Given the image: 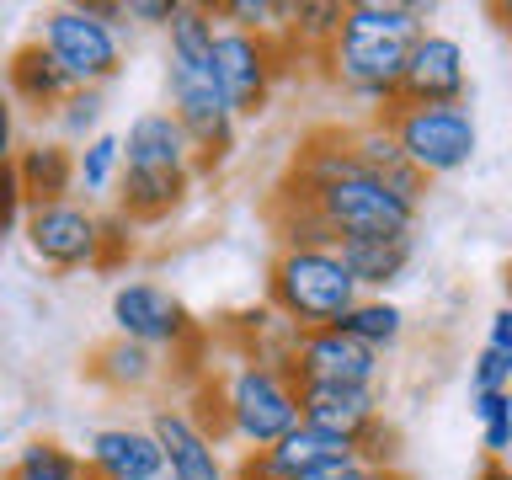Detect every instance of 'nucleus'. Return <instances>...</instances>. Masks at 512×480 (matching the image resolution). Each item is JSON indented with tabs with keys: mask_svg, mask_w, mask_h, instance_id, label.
<instances>
[{
	"mask_svg": "<svg viewBox=\"0 0 512 480\" xmlns=\"http://www.w3.org/2000/svg\"><path fill=\"white\" fill-rule=\"evenodd\" d=\"M379 352L363 347L358 336H347L342 326L326 331H294L288 336V374L294 384H379Z\"/></svg>",
	"mask_w": 512,
	"mask_h": 480,
	"instance_id": "nucleus-10",
	"label": "nucleus"
},
{
	"mask_svg": "<svg viewBox=\"0 0 512 480\" xmlns=\"http://www.w3.org/2000/svg\"><path fill=\"white\" fill-rule=\"evenodd\" d=\"M235 480H272L267 464H262V454H246V459H240V464H235Z\"/></svg>",
	"mask_w": 512,
	"mask_h": 480,
	"instance_id": "nucleus-39",
	"label": "nucleus"
},
{
	"mask_svg": "<svg viewBox=\"0 0 512 480\" xmlns=\"http://www.w3.org/2000/svg\"><path fill=\"white\" fill-rule=\"evenodd\" d=\"M320 480H406L400 470H384V464H347V470H331Z\"/></svg>",
	"mask_w": 512,
	"mask_h": 480,
	"instance_id": "nucleus-38",
	"label": "nucleus"
},
{
	"mask_svg": "<svg viewBox=\"0 0 512 480\" xmlns=\"http://www.w3.org/2000/svg\"><path fill=\"white\" fill-rule=\"evenodd\" d=\"M470 411L480 422V448L486 459H512V390L502 395H470Z\"/></svg>",
	"mask_w": 512,
	"mask_h": 480,
	"instance_id": "nucleus-28",
	"label": "nucleus"
},
{
	"mask_svg": "<svg viewBox=\"0 0 512 480\" xmlns=\"http://www.w3.org/2000/svg\"><path fill=\"white\" fill-rule=\"evenodd\" d=\"M342 16H347V6H336V0H299L294 16H288L283 43H299V48H310V54L326 59L336 32H342Z\"/></svg>",
	"mask_w": 512,
	"mask_h": 480,
	"instance_id": "nucleus-26",
	"label": "nucleus"
},
{
	"mask_svg": "<svg viewBox=\"0 0 512 480\" xmlns=\"http://www.w3.org/2000/svg\"><path fill=\"white\" fill-rule=\"evenodd\" d=\"M224 400V438L246 443V454H267L278 438H288L299 416V384L283 358H246L219 384Z\"/></svg>",
	"mask_w": 512,
	"mask_h": 480,
	"instance_id": "nucleus-4",
	"label": "nucleus"
},
{
	"mask_svg": "<svg viewBox=\"0 0 512 480\" xmlns=\"http://www.w3.org/2000/svg\"><path fill=\"white\" fill-rule=\"evenodd\" d=\"M112 326L118 336L139 347H187L192 342V315L182 310V299L160 283H123L112 294Z\"/></svg>",
	"mask_w": 512,
	"mask_h": 480,
	"instance_id": "nucleus-11",
	"label": "nucleus"
},
{
	"mask_svg": "<svg viewBox=\"0 0 512 480\" xmlns=\"http://www.w3.org/2000/svg\"><path fill=\"white\" fill-rule=\"evenodd\" d=\"M384 118H390L406 160L427 176V182H432V176L464 171V166H470V155H475V144H480L470 102H459V107H406V102H400L395 112H384Z\"/></svg>",
	"mask_w": 512,
	"mask_h": 480,
	"instance_id": "nucleus-6",
	"label": "nucleus"
},
{
	"mask_svg": "<svg viewBox=\"0 0 512 480\" xmlns=\"http://www.w3.org/2000/svg\"><path fill=\"white\" fill-rule=\"evenodd\" d=\"M299 416L320 432L363 443L384 416H379V390L368 384H299Z\"/></svg>",
	"mask_w": 512,
	"mask_h": 480,
	"instance_id": "nucleus-14",
	"label": "nucleus"
},
{
	"mask_svg": "<svg viewBox=\"0 0 512 480\" xmlns=\"http://www.w3.org/2000/svg\"><path fill=\"white\" fill-rule=\"evenodd\" d=\"M182 0H128V22H150V27H171Z\"/></svg>",
	"mask_w": 512,
	"mask_h": 480,
	"instance_id": "nucleus-35",
	"label": "nucleus"
},
{
	"mask_svg": "<svg viewBox=\"0 0 512 480\" xmlns=\"http://www.w3.org/2000/svg\"><path fill=\"white\" fill-rule=\"evenodd\" d=\"M411 251H416L411 235H363V240H342V246H336L342 267L352 272V283H358L363 294H384L390 283L406 278Z\"/></svg>",
	"mask_w": 512,
	"mask_h": 480,
	"instance_id": "nucleus-21",
	"label": "nucleus"
},
{
	"mask_svg": "<svg viewBox=\"0 0 512 480\" xmlns=\"http://www.w3.org/2000/svg\"><path fill=\"white\" fill-rule=\"evenodd\" d=\"M86 470L102 480H166V454L150 427H102L86 443Z\"/></svg>",
	"mask_w": 512,
	"mask_h": 480,
	"instance_id": "nucleus-17",
	"label": "nucleus"
},
{
	"mask_svg": "<svg viewBox=\"0 0 512 480\" xmlns=\"http://www.w3.org/2000/svg\"><path fill=\"white\" fill-rule=\"evenodd\" d=\"M491 16H496V27H502V32H512V0H496Z\"/></svg>",
	"mask_w": 512,
	"mask_h": 480,
	"instance_id": "nucleus-41",
	"label": "nucleus"
},
{
	"mask_svg": "<svg viewBox=\"0 0 512 480\" xmlns=\"http://www.w3.org/2000/svg\"><path fill=\"white\" fill-rule=\"evenodd\" d=\"M214 16H219L224 27L262 32V38H283V32H288V16H294V6H278V0H219Z\"/></svg>",
	"mask_w": 512,
	"mask_h": 480,
	"instance_id": "nucleus-29",
	"label": "nucleus"
},
{
	"mask_svg": "<svg viewBox=\"0 0 512 480\" xmlns=\"http://www.w3.org/2000/svg\"><path fill=\"white\" fill-rule=\"evenodd\" d=\"M352 171H358V160H352V134L347 128H320V134H310L299 144L294 171H288L278 203H315L320 192L347 182Z\"/></svg>",
	"mask_w": 512,
	"mask_h": 480,
	"instance_id": "nucleus-16",
	"label": "nucleus"
},
{
	"mask_svg": "<svg viewBox=\"0 0 512 480\" xmlns=\"http://www.w3.org/2000/svg\"><path fill=\"white\" fill-rule=\"evenodd\" d=\"M16 176H22V192H27V208H43V203H70V192L80 182V166L64 144H27L16 155Z\"/></svg>",
	"mask_w": 512,
	"mask_h": 480,
	"instance_id": "nucleus-22",
	"label": "nucleus"
},
{
	"mask_svg": "<svg viewBox=\"0 0 512 480\" xmlns=\"http://www.w3.org/2000/svg\"><path fill=\"white\" fill-rule=\"evenodd\" d=\"M283 54H288L283 38H262V32H240V27L219 22L214 59H219V80H224L235 118H262L267 112L272 80L283 75Z\"/></svg>",
	"mask_w": 512,
	"mask_h": 480,
	"instance_id": "nucleus-8",
	"label": "nucleus"
},
{
	"mask_svg": "<svg viewBox=\"0 0 512 480\" xmlns=\"http://www.w3.org/2000/svg\"><path fill=\"white\" fill-rule=\"evenodd\" d=\"M16 219H27V192H22V176H16V160L0 166V230H16Z\"/></svg>",
	"mask_w": 512,
	"mask_h": 480,
	"instance_id": "nucleus-33",
	"label": "nucleus"
},
{
	"mask_svg": "<svg viewBox=\"0 0 512 480\" xmlns=\"http://www.w3.org/2000/svg\"><path fill=\"white\" fill-rule=\"evenodd\" d=\"M75 166H80V192H86V198L107 192L123 176V139L118 134H96L86 150L75 155Z\"/></svg>",
	"mask_w": 512,
	"mask_h": 480,
	"instance_id": "nucleus-30",
	"label": "nucleus"
},
{
	"mask_svg": "<svg viewBox=\"0 0 512 480\" xmlns=\"http://www.w3.org/2000/svg\"><path fill=\"white\" fill-rule=\"evenodd\" d=\"M470 96V75H464V43L448 32H427L411 48L406 80H400V102L406 107H459Z\"/></svg>",
	"mask_w": 512,
	"mask_h": 480,
	"instance_id": "nucleus-12",
	"label": "nucleus"
},
{
	"mask_svg": "<svg viewBox=\"0 0 512 480\" xmlns=\"http://www.w3.org/2000/svg\"><path fill=\"white\" fill-rule=\"evenodd\" d=\"M512 390V358L496 347H480V358L470 363V395H502Z\"/></svg>",
	"mask_w": 512,
	"mask_h": 480,
	"instance_id": "nucleus-32",
	"label": "nucleus"
},
{
	"mask_svg": "<svg viewBox=\"0 0 512 480\" xmlns=\"http://www.w3.org/2000/svg\"><path fill=\"white\" fill-rule=\"evenodd\" d=\"M86 459L75 448H64L54 438H32L27 448H16V459L6 464V480H86Z\"/></svg>",
	"mask_w": 512,
	"mask_h": 480,
	"instance_id": "nucleus-25",
	"label": "nucleus"
},
{
	"mask_svg": "<svg viewBox=\"0 0 512 480\" xmlns=\"http://www.w3.org/2000/svg\"><path fill=\"white\" fill-rule=\"evenodd\" d=\"M123 251H134V219L118 208V214L102 219V267H112Z\"/></svg>",
	"mask_w": 512,
	"mask_h": 480,
	"instance_id": "nucleus-34",
	"label": "nucleus"
},
{
	"mask_svg": "<svg viewBox=\"0 0 512 480\" xmlns=\"http://www.w3.org/2000/svg\"><path fill=\"white\" fill-rule=\"evenodd\" d=\"M91 379L96 384H107V390H150V384L160 379V358H155V347H139V342H128V336H112L107 347H96V358H91Z\"/></svg>",
	"mask_w": 512,
	"mask_h": 480,
	"instance_id": "nucleus-23",
	"label": "nucleus"
},
{
	"mask_svg": "<svg viewBox=\"0 0 512 480\" xmlns=\"http://www.w3.org/2000/svg\"><path fill=\"white\" fill-rule=\"evenodd\" d=\"M267 299L294 331H326L342 326L347 310L363 299L336 251H283L267 267Z\"/></svg>",
	"mask_w": 512,
	"mask_h": 480,
	"instance_id": "nucleus-3",
	"label": "nucleus"
},
{
	"mask_svg": "<svg viewBox=\"0 0 512 480\" xmlns=\"http://www.w3.org/2000/svg\"><path fill=\"white\" fill-rule=\"evenodd\" d=\"M150 432H155L160 454H166V480H230L214 438H208V432L192 422L187 411L160 406L150 416Z\"/></svg>",
	"mask_w": 512,
	"mask_h": 480,
	"instance_id": "nucleus-15",
	"label": "nucleus"
},
{
	"mask_svg": "<svg viewBox=\"0 0 512 480\" xmlns=\"http://www.w3.org/2000/svg\"><path fill=\"white\" fill-rule=\"evenodd\" d=\"M475 480H512V464H502V459H486Z\"/></svg>",
	"mask_w": 512,
	"mask_h": 480,
	"instance_id": "nucleus-40",
	"label": "nucleus"
},
{
	"mask_svg": "<svg viewBox=\"0 0 512 480\" xmlns=\"http://www.w3.org/2000/svg\"><path fill=\"white\" fill-rule=\"evenodd\" d=\"M16 160V112H11V96L0 91V166Z\"/></svg>",
	"mask_w": 512,
	"mask_h": 480,
	"instance_id": "nucleus-37",
	"label": "nucleus"
},
{
	"mask_svg": "<svg viewBox=\"0 0 512 480\" xmlns=\"http://www.w3.org/2000/svg\"><path fill=\"white\" fill-rule=\"evenodd\" d=\"M198 150H192L187 128L171 118V107L139 112L123 134V171H192Z\"/></svg>",
	"mask_w": 512,
	"mask_h": 480,
	"instance_id": "nucleus-18",
	"label": "nucleus"
},
{
	"mask_svg": "<svg viewBox=\"0 0 512 480\" xmlns=\"http://www.w3.org/2000/svg\"><path fill=\"white\" fill-rule=\"evenodd\" d=\"M278 240H283V251H336L342 246L315 203H278Z\"/></svg>",
	"mask_w": 512,
	"mask_h": 480,
	"instance_id": "nucleus-27",
	"label": "nucleus"
},
{
	"mask_svg": "<svg viewBox=\"0 0 512 480\" xmlns=\"http://www.w3.org/2000/svg\"><path fill=\"white\" fill-rule=\"evenodd\" d=\"M38 43L59 59V70L75 80L80 91H102L112 75L123 70V43L118 27H107L86 0L80 6H54L43 11V32Z\"/></svg>",
	"mask_w": 512,
	"mask_h": 480,
	"instance_id": "nucleus-5",
	"label": "nucleus"
},
{
	"mask_svg": "<svg viewBox=\"0 0 512 480\" xmlns=\"http://www.w3.org/2000/svg\"><path fill=\"white\" fill-rule=\"evenodd\" d=\"M502 288H507V304H512V262L502 267Z\"/></svg>",
	"mask_w": 512,
	"mask_h": 480,
	"instance_id": "nucleus-42",
	"label": "nucleus"
},
{
	"mask_svg": "<svg viewBox=\"0 0 512 480\" xmlns=\"http://www.w3.org/2000/svg\"><path fill=\"white\" fill-rule=\"evenodd\" d=\"M315 208H320V219L336 230V240L411 235V224H416V198L395 192L390 182H379V176H368V171H352L347 182L320 192Z\"/></svg>",
	"mask_w": 512,
	"mask_h": 480,
	"instance_id": "nucleus-7",
	"label": "nucleus"
},
{
	"mask_svg": "<svg viewBox=\"0 0 512 480\" xmlns=\"http://www.w3.org/2000/svg\"><path fill=\"white\" fill-rule=\"evenodd\" d=\"M352 160H358V171L379 176V182H390L395 192H406V198L422 203L427 176L406 160V150H400V139H395L390 118H368L363 128H352Z\"/></svg>",
	"mask_w": 512,
	"mask_h": 480,
	"instance_id": "nucleus-20",
	"label": "nucleus"
},
{
	"mask_svg": "<svg viewBox=\"0 0 512 480\" xmlns=\"http://www.w3.org/2000/svg\"><path fill=\"white\" fill-rule=\"evenodd\" d=\"M86 480H91V475H86Z\"/></svg>",
	"mask_w": 512,
	"mask_h": 480,
	"instance_id": "nucleus-44",
	"label": "nucleus"
},
{
	"mask_svg": "<svg viewBox=\"0 0 512 480\" xmlns=\"http://www.w3.org/2000/svg\"><path fill=\"white\" fill-rule=\"evenodd\" d=\"M427 16L432 6H422V0H358V6H347L342 32L326 54L331 80L352 102L395 112L411 48L427 38Z\"/></svg>",
	"mask_w": 512,
	"mask_h": 480,
	"instance_id": "nucleus-1",
	"label": "nucleus"
},
{
	"mask_svg": "<svg viewBox=\"0 0 512 480\" xmlns=\"http://www.w3.org/2000/svg\"><path fill=\"white\" fill-rule=\"evenodd\" d=\"M262 464H267L272 480H320L331 470H347V464H363V454L352 438H336V432H320L310 422H299L288 438H278L267 448Z\"/></svg>",
	"mask_w": 512,
	"mask_h": 480,
	"instance_id": "nucleus-13",
	"label": "nucleus"
},
{
	"mask_svg": "<svg viewBox=\"0 0 512 480\" xmlns=\"http://www.w3.org/2000/svg\"><path fill=\"white\" fill-rule=\"evenodd\" d=\"M22 235L32 256L54 272H75V267H102V219L80 203H43L27 208Z\"/></svg>",
	"mask_w": 512,
	"mask_h": 480,
	"instance_id": "nucleus-9",
	"label": "nucleus"
},
{
	"mask_svg": "<svg viewBox=\"0 0 512 480\" xmlns=\"http://www.w3.org/2000/svg\"><path fill=\"white\" fill-rule=\"evenodd\" d=\"M0 246H6V230H0Z\"/></svg>",
	"mask_w": 512,
	"mask_h": 480,
	"instance_id": "nucleus-43",
	"label": "nucleus"
},
{
	"mask_svg": "<svg viewBox=\"0 0 512 480\" xmlns=\"http://www.w3.org/2000/svg\"><path fill=\"white\" fill-rule=\"evenodd\" d=\"M342 331L358 336L363 347H374L379 358H384V352H390L400 336H406V310H400L395 299H384V294H363V299L347 310Z\"/></svg>",
	"mask_w": 512,
	"mask_h": 480,
	"instance_id": "nucleus-24",
	"label": "nucleus"
},
{
	"mask_svg": "<svg viewBox=\"0 0 512 480\" xmlns=\"http://www.w3.org/2000/svg\"><path fill=\"white\" fill-rule=\"evenodd\" d=\"M102 112H107V102H102V91H75L70 102H64L54 118H59V128L70 139H96V123H102Z\"/></svg>",
	"mask_w": 512,
	"mask_h": 480,
	"instance_id": "nucleus-31",
	"label": "nucleus"
},
{
	"mask_svg": "<svg viewBox=\"0 0 512 480\" xmlns=\"http://www.w3.org/2000/svg\"><path fill=\"white\" fill-rule=\"evenodd\" d=\"M219 16L214 6H182L166 27V91H171V118L187 128L198 160H224L235 150V112L219 80Z\"/></svg>",
	"mask_w": 512,
	"mask_h": 480,
	"instance_id": "nucleus-2",
	"label": "nucleus"
},
{
	"mask_svg": "<svg viewBox=\"0 0 512 480\" xmlns=\"http://www.w3.org/2000/svg\"><path fill=\"white\" fill-rule=\"evenodd\" d=\"M75 91L80 86L59 70V59L48 54L38 38L22 43L11 54V64H6V96H11V102H27V107H38V112H59Z\"/></svg>",
	"mask_w": 512,
	"mask_h": 480,
	"instance_id": "nucleus-19",
	"label": "nucleus"
},
{
	"mask_svg": "<svg viewBox=\"0 0 512 480\" xmlns=\"http://www.w3.org/2000/svg\"><path fill=\"white\" fill-rule=\"evenodd\" d=\"M486 347H496V352H507V358H512V304H502V310L491 315V326H486Z\"/></svg>",
	"mask_w": 512,
	"mask_h": 480,
	"instance_id": "nucleus-36",
	"label": "nucleus"
}]
</instances>
